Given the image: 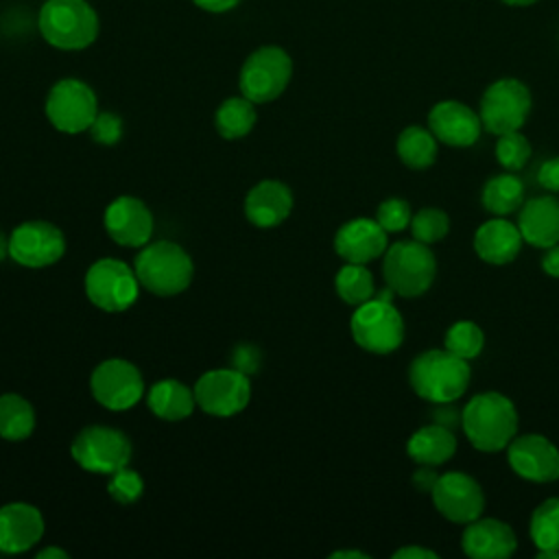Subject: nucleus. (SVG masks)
Returning a JSON list of instances; mask_svg holds the SVG:
<instances>
[{"mask_svg": "<svg viewBox=\"0 0 559 559\" xmlns=\"http://www.w3.org/2000/svg\"><path fill=\"white\" fill-rule=\"evenodd\" d=\"M461 426L476 450L498 452L504 450L518 432V411L502 393H478L465 404Z\"/></svg>", "mask_w": 559, "mask_h": 559, "instance_id": "1", "label": "nucleus"}, {"mask_svg": "<svg viewBox=\"0 0 559 559\" xmlns=\"http://www.w3.org/2000/svg\"><path fill=\"white\" fill-rule=\"evenodd\" d=\"M133 269L140 286L157 297H173L183 293L194 275L190 253L173 240L144 245L133 260Z\"/></svg>", "mask_w": 559, "mask_h": 559, "instance_id": "2", "label": "nucleus"}, {"mask_svg": "<svg viewBox=\"0 0 559 559\" xmlns=\"http://www.w3.org/2000/svg\"><path fill=\"white\" fill-rule=\"evenodd\" d=\"M472 371L467 360L448 349H428L419 354L408 369L413 391L435 404H450L459 400L469 384Z\"/></svg>", "mask_w": 559, "mask_h": 559, "instance_id": "3", "label": "nucleus"}, {"mask_svg": "<svg viewBox=\"0 0 559 559\" xmlns=\"http://www.w3.org/2000/svg\"><path fill=\"white\" fill-rule=\"evenodd\" d=\"M37 26L41 37L59 50H83L98 37V15L87 0H46Z\"/></svg>", "mask_w": 559, "mask_h": 559, "instance_id": "4", "label": "nucleus"}, {"mask_svg": "<svg viewBox=\"0 0 559 559\" xmlns=\"http://www.w3.org/2000/svg\"><path fill=\"white\" fill-rule=\"evenodd\" d=\"M382 275L395 295L419 297L430 288L437 275L435 253L419 240H400L389 245L384 251Z\"/></svg>", "mask_w": 559, "mask_h": 559, "instance_id": "5", "label": "nucleus"}, {"mask_svg": "<svg viewBox=\"0 0 559 559\" xmlns=\"http://www.w3.org/2000/svg\"><path fill=\"white\" fill-rule=\"evenodd\" d=\"M293 61L288 52L280 46H262L253 50L238 76L240 94L255 105L275 100L290 83Z\"/></svg>", "mask_w": 559, "mask_h": 559, "instance_id": "6", "label": "nucleus"}, {"mask_svg": "<svg viewBox=\"0 0 559 559\" xmlns=\"http://www.w3.org/2000/svg\"><path fill=\"white\" fill-rule=\"evenodd\" d=\"M135 269L118 258H100L85 273L87 299L105 312L129 310L140 295Z\"/></svg>", "mask_w": 559, "mask_h": 559, "instance_id": "7", "label": "nucleus"}, {"mask_svg": "<svg viewBox=\"0 0 559 559\" xmlns=\"http://www.w3.org/2000/svg\"><path fill=\"white\" fill-rule=\"evenodd\" d=\"M349 330L358 347L371 354H391L404 341V321L393 301L371 297L356 306Z\"/></svg>", "mask_w": 559, "mask_h": 559, "instance_id": "8", "label": "nucleus"}, {"mask_svg": "<svg viewBox=\"0 0 559 559\" xmlns=\"http://www.w3.org/2000/svg\"><path fill=\"white\" fill-rule=\"evenodd\" d=\"M72 459L92 474H114L129 465L133 445L129 437L111 426H85L72 441Z\"/></svg>", "mask_w": 559, "mask_h": 559, "instance_id": "9", "label": "nucleus"}, {"mask_svg": "<svg viewBox=\"0 0 559 559\" xmlns=\"http://www.w3.org/2000/svg\"><path fill=\"white\" fill-rule=\"evenodd\" d=\"M44 111L57 131L81 133L87 131L98 116V98L85 81L61 79L50 87Z\"/></svg>", "mask_w": 559, "mask_h": 559, "instance_id": "10", "label": "nucleus"}, {"mask_svg": "<svg viewBox=\"0 0 559 559\" xmlns=\"http://www.w3.org/2000/svg\"><path fill=\"white\" fill-rule=\"evenodd\" d=\"M90 391L107 411H129L144 397V378L133 362L107 358L92 371Z\"/></svg>", "mask_w": 559, "mask_h": 559, "instance_id": "11", "label": "nucleus"}, {"mask_svg": "<svg viewBox=\"0 0 559 559\" xmlns=\"http://www.w3.org/2000/svg\"><path fill=\"white\" fill-rule=\"evenodd\" d=\"M197 406L214 417H231L247 408L251 400V380L247 373L225 367L210 369L194 382Z\"/></svg>", "mask_w": 559, "mask_h": 559, "instance_id": "12", "label": "nucleus"}, {"mask_svg": "<svg viewBox=\"0 0 559 559\" xmlns=\"http://www.w3.org/2000/svg\"><path fill=\"white\" fill-rule=\"evenodd\" d=\"M531 111V94L518 79L491 83L480 98V122L489 133L502 135L518 131Z\"/></svg>", "mask_w": 559, "mask_h": 559, "instance_id": "13", "label": "nucleus"}, {"mask_svg": "<svg viewBox=\"0 0 559 559\" xmlns=\"http://www.w3.org/2000/svg\"><path fill=\"white\" fill-rule=\"evenodd\" d=\"M66 253L63 231L48 221L20 223L9 236V258L26 269H44Z\"/></svg>", "mask_w": 559, "mask_h": 559, "instance_id": "14", "label": "nucleus"}, {"mask_svg": "<svg viewBox=\"0 0 559 559\" xmlns=\"http://www.w3.org/2000/svg\"><path fill=\"white\" fill-rule=\"evenodd\" d=\"M107 236L127 249H142L153 236V214L148 205L138 197H116L103 214Z\"/></svg>", "mask_w": 559, "mask_h": 559, "instance_id": "15", "label": "nucleus"}, {"mask_svg": "<svg viewBox=\"0 0 559 559\" xmlns=\"http://www.w3.org/2000/svg\"><path fill=\"white\" fill-rule=\"evenodd\" d=\"M430 496L437 511L450 522H459V524H467L480 518L485 507V496L480 485L463 472L441 474Z\"/></svg>", "mask_w": 559, "mask_h": 559, "instance_id": "16", "label": "nucleus"}, {"mask_svg": "<svg viewBox=\"0 0 559 559\" xmlns=\"http://www.w3.org/2000/svg\"><path fill=\"white\" fill-rule=\"evenodd\" d=\"M511 469L533 483H552L559 478V450L542 435L513 437L507 450Z\"/></svg>", "mask_w": 559, "mask_h": 559, "instance_id": "17", "label": "nucleus"}, {"mask_svg": "<svg viewBox=\"0 0 559 559\" xmlns=\"http://www.w3.org/2000/svg\"><path fill=\"white\" fill-rule=\"evenodd\" d=\"M44 531L46 522L35 504L7 502L0 507V552H26L44 537Z\"/></svg>", "mask_w": 559, "mask_h": 559, "instance_id": "18", "label": "nucleus"}, {"mask_svg": "<svg viewBox=\"0 0 559 559\" xmlns=\"http://www.w3.org/2000/svg\"><path fill=\"white\" fill-rule=\"evenodd\" d=\"M386 247V231L376 218H352L334 236V251L354 264H367L384 255Z\"/></svg>", "mask_w": 559, "mask_h": 559, "instance_id": "19", "label": "nucleus"}, {"mask_svg": "<svg viewBox=\"0 0 559 559\" xmlns=\"http://www.w3.org/2000/svg\"><path fill=\"white\" fill-rule=\"evenodd\" d=\"M428 129L448 146H472L483 129L480 116L459 100H441L428 114Z\"/></svg>", "mask_w": 559, "mask_h": 559, "instance_id": "20", "label": "nucleus"}, {"mask_svg": "<svg viewBox=\"0 0 559 559\" xmlns=\"http://www.w3.org/2000/svg\"><path fill=\"white\" fill-rule=\"evenodd\" d=\"M461 546L472 559H507L515 552L518 539L509 524L496 518H476L467 522Z\"/></svg>", "mask_w": 559, "mask_h": 559, "instance_id": "21", "label": "nucleus"}, {"mask_svg": "<svg viewBox=\"0 0 559 559\" xmlns=\"http://www.w3.org/2000/svg\"><path fill=\"white\" fill-rule=\"evenodd\" d=\"M293 212V192L277 179L255 183L245 197V216L253 227L271 229L282 225Z\"/></svg>", "mask_w": 559, "mask_h": 559, "instance_id": "22", "label": "nucleus"}, {"mask_svg": "<svg viewBox=\"0 0 559 559\" xmlns=\"http://www.w3.org/2000/svg\"><path fill=\"white\" fill-rule=\"evenodd\" d=\"M518 227L524 242L546 249L559 242V199L535 197L522 203Z\"/></svg>", "mask_w": 559, "mask_h": 559, "instance_id": "23", "label": "nucleus"}, {"mask_svg": "<svg viewBox=\"0 0 559 559\" xmlns=\"http://www.w3.org/2000/svg\"><path fill=\"white\" fill-rule=\"evenodd\" d=\"M522 234L520 227L509 223L507 218L498 216L483 223L474 236L476 253L489 264H507L515 260L522 249Z\"/></svg>", "mask_w": 559, "mask_h": 559, "instance_id": "24", "label": "nucleus"}, {"mask_svg": "<svg viewBox=\"0 0 559 559\" xmlns=\"http://www.w3.org/2000/svg\"><path fill=\"white\" fill-rule=\"evenodd\" d=\"M146 404L159 419L166 421H181L192 415L197 406L194 389L186 386L175 378H164L151 384L146 393Z\"/></svg>", "mask_w": 559, "mask_h": 559, "instance_id": "25", "label": "nucleus"}, {"mask_svg": "<svg viewBox=\"0 0 559 559\" xmlns=\"http://www.w3.org/2000/svg\"><path fill=\"white\" fill-rule=\"evenodd\" d=\"M456 450V437L452 428L435 421L413 432L406 443L408 456L419 465H441Z\"/></svg>", "mask_w": 559, "mask_h": 559, "instance_id": "26", "label": "nucleus"}, {"mask_svg": "<svg viewBox=\"0 0 559 559\" xmlns=\"http://www.w3.org/2000/svg\"><path fill=\"white\" fill-rule=\"evenodd\" d=\"M531 539L539 559H559V498H548L533 511Z\"/></svg>", "mask_w": 559, "mask_h": 559, "instance_id": "27", "label": "nucleus"}, {"mask_svg": "<svg viewBox=\"0 0 559 559\" xmlns=\"http://www.w3.org/2000/svg\"><path fill=\"white\" fill-rule=\"evenodd\" d=\"M255 120H258L255 103H251L242 94L223 100L214 114V127L218 135L225 140L245 138L253 129Z\"/></svg>", "mask_w": 559, "mask_h": 559, "instance_id": "28", "label": "nucleus"}, {"mask_svg": "<svg viewBox=\"0 0 559 559\" xmlns=\"http://www.w3.org/2000/svg\"><path fill=\"white\" fill-rule=\"evenodd\" d=\"M35 430V408L17 393L0 395V437L7 441H24Z\"/></svg>", "mask_w": 559, "mask_h": 559, "instance_id": "29", "label": "nucleus"}, {"mask_svg": "<svg viewBox=\"0 0 559 559\" xmlns=\"http://www.w3.org/2000/svg\"><path fill=\"white\" fill-rule=\"evenodd\" d=\"M483 205L496 216H507L522 207L524 183L515 175H496L483 186Z\"/></svg>", "mask_w": 559, "mask_h": 559, "instance_id": "30", "label": "nucleus"}, {"mask_svg": "<svg viewBox=\"0 0 559 559\" xmlns=\"http://www.w3.org/2000/svg\"><path fill=\"white\" fill-rule=\"evenodd\" d=\"M397 155L408 168H428L437 159L435 133L424 127H406L397 135Z\"/></svg>", "mask_w": 559, "mask_h": 559, "instance_id": "31", "label": "nucleus"}, {"mask_svg": "<svg viewBox=\"0 0 559 559\" xmlns=\"http://www.w3.org/2000/svg\"><path fill=\"white\" fill-rule=\"evenodd\" d=\"M334 288L338 297L349 306H360L376 295L373 277L367 264H354V262H347L345 266L338 269L334 277Z\"/></svg>", "mask_w": 559, "mask_h": 559, "instance_id": "32", "label": "nucleus"}, {"mask_svg": "<svg viewBox=\"0 0 559 559\" xmlns=\"http://www.w3.org/2000/svg\"><path fill=\"white\" fill-rule=\"evenodd\" d=\"M483 345H485V334L472 321H456L454 325H450L445 334V349L463 360L476 358Z\"/></svg>", "mask_w": 559, "mask_h": 559, "instance_id": "33", "label": "nucleus"}, {"mask_svg": "<svg viewBox=\"0 0 559 559\" xmlns=\"http://www.w3.org/2000/svg\"><path fill=\"white\" fill-rule=\"evenodd\" d=\"M408 227H411L415 240H419L424 245H432L448 234L450 218L439 207H424L417 214H413Z\"/></svg>", "mask_w": 559, "mask_h": 559, "instance_id": "34", "label": "nucleus"}, {"mask_svg": "<svg viewBox=\"0 0 559 559\" xmlns=\"http://www.w3.org/2000/svg\"><path fill=\"white\" fill-rule=\"evenodd\" d=\"M496 157L507 170H520L531 157V144L520 131L502 133L496 142Z\"/></svg>", "mask_w": 559, "mask_h": 559, "instance_id": "35", "label": "nucleus"}, {"mask_svg": "<svg viewBox=\"0 0 559 559\" xmlns=\"http://www.w3.org/2000/svg\"><path fill=\"white\" fill-rule=\"evenodd\" d=\"M107 491H109V496H111L116 502H120V504H133V502L142 496V491H144V480H142V476H140L135 469H131L129 465H124V467H120L118 472L109 474Z\"/></svg>", "mask_w": 559, "mask_h": 559, "instance_id": "36", "label": "nucleus"}, {"mask_svg": "<svg viewBox=\"0 0 559 559\" xmlns=\"http://www.w3.org/2000/svg\"><path fill=\"white\" fill-rule=\"evenodd\" d=\"M411 205L404 199H386L378 205L376 221L384 227V231H402L411 225Z\"/></svg>", "mask_w": 559, "mask_h": 559, "instance_id": "37", "label": "nucleus"}, {"mask_svg": "<svg viewBox=\"0 0 559 559\" xmlns=\"http://www.w3.org/2000/svg\"><path fill=\"white\" fill-rule=\"evenodd\" d=\"M92 140L96 144H103V146H114L122 140V133H124V124H122V118L114 111H98V116L94 118L92 127L87 129Z\"/></svg>", "mask_w": 559, "mask_h": 559, "instance_id": "38", "label": "nucleus"}, {"mask_svg": "<svg viewBox=\"0 0 559 559\" xmlns=\"http://www.w3.org/2000/svg\"><path fill=\"white\" fill-rule=\"evenodd\" d=\"M229 360H231L229 367H234V369H238V371L251 376V373H255V371L260 369L262 354H260V349H258L255 345H251V343H240V345H236V347L231 349Z\"/></svg>", "mask_w": 559, "mask_h": 559, "instance_id": "39", "label": "nucleus"}, {"mask_svg": "<svg viewBox=\"0 0 559 559\" xmlns=\"http://www.w3.org/2000/svg\"><path fill=\"white\" fill-rule=\"evenodd\" d=\"M537 179L542 183V188L550 190V192H559V157H550L542 164Z\"/></svg>", "mask_w": 559, "mask_h": 559, "instance_id": "40", "label": "nucleus"}, {"mask_svg": "<svg viewBox=\"0 0 559 559\" xmlns=\"http://www.w3.org/2000/svg\"><path fill=\"white\" fill-rule=\"evenodd\" d=\"M437 478H439V474H437L435 469H430V465H424V467H419V469L413 474V485H415L417 491L430 493L432 487H435V483H437Z\"/></svg>", "mask_w": 559, "mask_h": 559, "instance_id": "41", "label": "nucleus"}, {"mask_svg": "<svg viewBox=\"0 0 559 559\" xmlns=\"http://www.w3.org/2000/svg\"><path fill=\"white\" fill-rule=\"evenodd\" d=\"M393 559H439V555L421 546H404L393 552Z\"/></svg>", "mask_w": 559, "mask_h": 559, "instance_id": "42", "label": "nucleus"}, {"mask_svg": "<svg viewBox=\"0 0 559 559\" xmlns=\"http://www.w3.org/2000/svg\"><path fill=\"white\" fill-rule=\"evenodd\" d=\"M199 9L210 11V13H225L231 11L240 4V0H192Z\"/></svg>", "mask_w": 559, "mask_h": 559, "instance_id": "43", "label": "nucleus"}, {"mask_svg": "<svg viewBox=\"0 0 559 559\" xmlns=\"http://www.w3.org/2000/svg\"><path fill=\"white\" fill-rule=\"evenodd\" d=\"M542 269L552 275V277H559V242L552 245V247H546V253L542 258Z\"/></svg>", "mask_w": 559, "mask_h": 559, "instance_id": "44", "label": "nucleus"}, {"mask_svg": "<svg viewBox=\"0 0 559 559\" xmlns=\"http://www.w3.org/2000/svg\"><path fill=\"white\" fill-rule=\"evenodd\" d=\"M37 559H68V552L59 546H46L37 552Z\"/></svg>", "mask_w": 559, "mask_h": 559, "instance_id": "45", "label": "nucleus"}, {"mask_svg": "<svg viewBox=\"0 0 559 559\" xmlns=\"http://www.w3.org/2000/svg\"><path fill=\"white\" fill-rule=\"evenodd\" d=\"M345 557H354V559H369V555L360 552V550H336L330 555V559H345Z\"/></svg>", "mask_w": 559, "mask_h": 559, "instance_id": "46", "label": "nucleus"}, {"mask_svg": "<svg viewBox=\"0 0 559 559\" xmlns=\"http://www.w3.org/2000/svg\"><path fill=\"white\" fill-rule=\"evenodd\" d=\"M9 258V236L0 229V262Z\"/></svg>", "mask_w": 559, "mask_h": 559, "instance_id": "47", "label": "nucleus"}, {"mask_svg": "<svg viewBox=\"0 0 559 559\" xmlns=\"http://www.w3.org/2000/svg\"><path fill=\"white\" fill-rule=\"evenodd\" d=\"M507 4H513V7H526V4H533L535 0H502Z\"/></svg>", "mask_w": 559, "mask_h": 559, "instance_id": "48", "label": "nucleus"}]
</instances>
